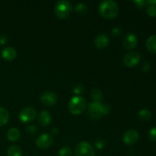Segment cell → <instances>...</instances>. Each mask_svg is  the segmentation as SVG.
Instances as JSON below:
<instances>
[{"label":"cell","instance_id":"30","mask_svg":"<svg viewBox=\"0 0 156 156\" xmlns=\"http://www.w3.org/2000/svg\"><path fill=\"white\" fill-rule=\"evenodd\" d=\"M112 35L114 37H120V35L122 34V29L120 27H114V29L112 30Z\"/></svg>","mask_w":156,"mask_h":156},{"label":"cell","instance_id":"11","mask_svg":"<svg viewBox=\"0 0 156 156\" xmlns=\"http://www.w3.org/2000/svg\"><path fill=\"white\" fill-rule=\"evenodd\" d=\"M88 113L90 117L93 119H98L101 117V103L98 102H91L88 105Z\"/></svg>","mask_w":156,"mask_h":156},{"label":"cell","instance_id":"16","mask_svg":"<svg viewBox=\"0 0 156 156\" xmlns=\"http://www.w3.org/2000/svg\"><path fill=\"white\" fill-rule=\"evenodd\" d=\"M20 131L17 128H11L7 133V138L9 141L15 142L19 139Z\"/></svg>","mask_w":156,"mask_h":156},{"label":"cell","instance_id":"8","mask_svg":"<svg viewBox=\"0 0 156 156\" xmlns=\"http://www.w3.org/2000/svg\"><path fill=\"white\" fill-rule=\"evenodd\" d=\"M140 135L136 129H129L123 134V143L127 146H132L138 142Z\"/></svg>","mask_w":156,"mask_h":156},{"label":"cell","instance_id":"34","mask_svg":"<svg viewBox=\"0 0 156 156\" xmlns=\"http://www.w3.org/2000/svg\"><path fill=\"white\" fill-rule=\"evenodd\" d=\"M147 3L149 5H156V1H147Z\"/></svg>","mask_w":156,"mask_h":156},{"label":"cell","instance_id":"15","mask_svg":"<svg viewBox=\"0 0 156 156\" xmlns=\"http://www.w3.org/2000/svg\"><path fill=\"white\" fill-rule=\"evenodd\" d=\"M146 48L149 52L156 53V35H152L146 41Z\"/></svg>","mask_w":156,"mask_h":156},{"label":"cell","instance_id":"24","mask_svg":"<svg viewBox=\"0 0 156 156\" xmlns=\"http://www.w3.org/2000/svg\"><path fill=\"white\" fill-rule=\"evenodd\" d=\"M111 111V105L108 104H101V113L102 115H106L110 114Z\"/></svg>","mask_w":156,"mask_h":156},{"label":"cell","instance_id":"3","mask_svg":"<svg viewBox=\"0 0 156 156\" xmlns=\"http://www.w3.org/2000/svg\"><path fill=\"white\" fill-rule=\"evenodd\" d=\"M86 108V101L81 96H74L69 102V110L74 115L83 113Z\"/></svg>","mask_w":156,"mask_h":156},{"label":"cell","instance_id":"26","mask_svg":"<svg viewBox=\"0 0 156 156\" xmlns=\"http://www.w3.org/2000/svg\"><path fill=\"white\" fill-rule=\"evenodd\" d=\"M84 90H85V88H84L83 85H81V84H77L73 88V92L76 94H80L83 92Z\"/></svg>","mask_w":156,"mask_h":156},{"label":"cell","instance_id":"32","mask_svg":"<svg viewBox=\"0 0 156 156\" xmlns=\"http://www.w3.org/2000/svg\"><path fill=\"white\" fill-rule=\"evenodd\" d=\"M8 42V36L6 34L0 35V44L3 45Z\"/></svg>","mask_w":156,"mask_h":156},{"label":"cell","instance_id":"2","mask_svg":"<svg viewBox=\"0 0 156 156\" xmlns=\"http://www.w3.org/2000/svg\"><path fill=\"white\" fill-rule=\"evenodd\" d=\"M73 5L67 0H60L56 3L54 6V12L56 16L60 19L68 18L73 12Z\"/></svg>","mask_w":156,"mask_h":156},{"label":"cell","instance_id":"28","mask_svg":"<svg viewBox=\"0 0 156 156\" xmlns=\"http://www.w3.org/2000/svg\"><path fill=\"white\" fill-rule=\"evenodd\" d=\"M149 139L152 141H156V126H154L149 130Z\"/></svg>","mask_w":156,"mask_h":156},{"label":"cell","instance_id":"6","mask_svg":"<svg viewBox=\"0 0 156 156\" xmlns=\"http://www.w3.org/2000/svg\"><path fill=\"white\" fill-rule=\"evenodd\" d=\"M53 143V138L50 134L44 133L40 135L36 140V145L39 149H46L50 148Z\"/></svg>","mask_w":156,"mask_h":156},{"label":"cell","instance_id":"20","mask_svg":"<svg viewBox=\"0 0 156 156\" xmlns=\"http://www.w3.org/2000/svg\"><path fill=\"white\" fill-rule=\"evenodd\" d=\"M138 117L143 121H147L149 120L152 117V113L149 111L148 109H141L138 113Z\"/></svg>","mask_w":156,"mask_h":156},{"label":"cell","instance_id":"19","mask_svg":"<svg viewBox=\"0 0 156 156\" xmlns=\"http://www.w3.org/2000/svg\"><path fill=\"white\" fill-rule=\"evenodd\" d=\"M8 156H22V151L18 146H11L7 151Z\"/></svg>","mask_w":156,"mask_h":156},{"label":"cell","instance_id":"10","mask_svg":"<svg viewBox=\"0 0 156 156\" xmlns=\"http://www.w3.org/2000/svg\"><path fill=\"white\" fill-rule=\"evenodd\" d=\"M137 44H138V39L134 34L129 33L123 37V45L126 50H133L136 47Z\"/></svg>","mask_w":156,"mask_h":156},{"label":"cell","instance_id":"31","mask_svg":"<svg viewBox=\"0 0 156 156\" xmlns=\"http://www.w3.org/2000/svg\"><path fill=\"white\" fill-rule=\"evenodd\" d=\"M150 64L148 62H143V66H142V69H143V72L146 73V72H149V69H150Z\"/></svg>","mask_w":156,"mask_h":156},{"label":"cell","instance_id":"25","mask_svg":"<svg viewBox=\"0 0 156 156\" xmlns=\"http://www.w3.org/2000/svg\"><path fill=\"white\" fill-rule=\"evenodd\" d=\"M147 14L150 17L156 16V5H149L147 8Z\"/></svg>","mask_w":156,"mask_h":156},{"label":"cell","instance_id":"4","mask_svg":"<svg viewBox=\"0 0 156 156\" xmlns=\"http://www.w3.org/2000/svg\"><path fill=\"white\" fill-rule=\"evenodd\" d=\"M94 148L87 142H81L76 145L75 148V155L76 156H94Z\"/></svg>","mask_w":156,"mask_h":156},{"label":"cell","instance_id":"27","mask_svg":"<svg viewBox=\"0 0 156 156\" xmlns=\"http://www.w3.org/2000/svg\"><path fill=\"white\" fill-rule=\"evenodd\" d=\"M106 145V143H105V140H98L97 141L94 143V146L97 148L98 149H102Z\"/></svg>","mask_w":156,"mask_h":156},{"label":"cell","instance_id":"13","mask_svg":"<svg viewBox=\"0 0 156 156\" xmlns=\"http://www.w3.org/2000/svg\"><path fill=\"white\" fill-rule=\"evenodd\" d=\"M2 56L7 61H12L16 58L17 51L12 47H7L2 51Z\"/></svg>","mask_w":156,"mask_h":156},{"label":"cell","instance_id":"22","mask_svg":"<svg viewBox=\"0 0 156 156\" xmlns=\"http://www.w3.org/2000/svg\"><path fill=\"white\" fill-rule=\"evenodd\" d=\"M59 156H73L72 149L69 146H63L59 151Z\"/></svg>","mask_w":156,"mask_h":156},{"label":"cell","instance_id":"1","mask_svg":"<svg viewBox=\"0 0 156 156\" xmlns=\"http://www.w3.org/2000/svg\"><path fill=\"white\" fill-rule=\"evenodd\" d=\"M119 7L117 2L113 0H105L100 3L98 12L102 17L107 19L114 18L118 14Z\"/></svg>","mask_w":156,"mask_h":156},{"label":"cell","instance_id":"9","mask_svg":"<svg viewBox=\"0 0 156 156\" xmlns=\"http://www.w3.org/2000/svg\"><path fill=\"white\" fill-rule=\"evenodd\" d=\"M41 101L47 106H53L57 101V95L51 91H44L41 95Z\"/></svg>","mask_w":156,"mask_h":156},{"label":"cell","instance_id":"29","mask_svg":"<svg viewBox=\"0 0 156 156\" xmlns=\"http://www.w3.org/2000/svg\"><path fill=\"white\" fill-rule=\"evenodd\" d=\"M133 2L139 8H144L148 4L147 1H144V0H136V1H133Z\"/></svg>","mask_w":156,"mask_h":156},{"label":"cell","instance_id":"33","mask_svg":"<svg viewBox=\"0 0 156 156\" xmlns=\"http://www.w3.org/2000/svg\"><path fill=\"white\" fill-rule=\"evenodd\" d=\"M58 132H59V130H58V129L56 127H54L53 129L51 130V133L52 134H53V135H56V134L58 133Z\"/></svg>","mask_w":156,"mask_h":156},{"label":"cell","instance_id":"12","mask_svg":"<svg viewBox=\"0 0 156 156\" xmlns=\"http://www.w3.org/2000/svg\"><path fill=\"white\" fill-rule=\"evenodd\" d=\"M110 39L105 34H101L94 39V46L98 49H104L109 44Z\"/></svg>","mask_w":156,"mask_h":156},{"label":"cell","instance_id":"14","mask_svg":"<svg viewBox=\"0 0 156 156\" xmlns=\"http://www.w3.org/2000/svg\"><path fill=\"white\" fill-rule=\"evenodd\" d=\"M52 120L51 114L47 111H42L38 115V121L40 124L44 126H48Z\"/></svg>","mask_w":156,"mask_h":156},{"label":"cell","instance_id":"7","mask_svg":"<svg viewBox=\"0 0 156 156\" xmlns=\"http://www.w3.org/2000/svg\"><path fill=\"white\" fill-rule=\"evenodd\" d=\"M141 59V56L137 52H129L126 53L123 57V62L125 65L129 68L136 66L138 65L139 62H140Z\"/></svg>","mask_w":156,"mask_h":156},{"label":"cell","instance_id":"23","mask_svg":"<svg viewBox=\"0 0 156 156\" xmlns=\"http://www.w3.org/2000/svg\"><path fill=\"white\" fill-rule=\"evenodd\" d=\"M26 131L30 136H35L38 133V128L35 125H29L26 127Z\"/></svg>","mask_w":156,"mask_h":156},{"label":"cell","instance_id":"21","mask_svg":"<svg viewBox=\"0 0 156 156\" xmlns=\"http://www.w3.org/2000/svg\"><path fill=\"white\" fill-rule=\"evenodd\" d=\"M88 5H87L85 3L80 2L79 4H77L75 7V10L77 12L78 14H80V15H85L87 12H88Z\"/></svg>","mask_w":156,"mask_h":156},{"label":"cell","instance_id":"5","mask_svg":"<svg viewBox=\"0 0 156 156\" xmlns=\"http://www.w3.org/2000/svg\"><path fill=\"white\" fill-rule=\"evenodd\" d=\"M37 117V111L31 107L24 108L19 113V118L23 123H28L32 121Z\"/></svg>","mask_w":156,"mask_h":156},{"label":"cell","instance_id":"17","mask_svg":"<svg viewBox=\"0 0 156 156\" xmlns=\"http://www.w3.org/2000/svg\"><path fill=\"white\" fill-rule=\"evenodd\" d=\"M90 95H91V98L94 101V102L101 103V101L103 99V94L100 89H98V88L92 89L90 93Z\"/></svg>","mask_w":156,"mask_h":156},{"label":"cell","instance_id":"18","mask_svg":"<svg viewBox=\"0 0 156 156\" xmlns=\"http://www.w3.org/2000/svg\"><path fill=\"white\" fill-rule=\"evenodd\" d=\"M9 120V114L5 108L0 106V126H4Z\"/></svg>","mask_w":156,"mask_h":156}]
</instances>
